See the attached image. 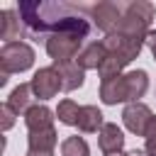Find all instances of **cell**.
Segmentation results:
<instances>
[{"label":"cell","mask_w":156,"mask_h":156,"mask_svg":"<svg viewBox=\"0 0 156 156\" xmlns=\"http://www.w3.org/2000/svg\"><path fill=\"white\" fill-rule=\"evenodd\" d=\"M122 15H124V2H110V0H105V2H98V5L90 7L93 22H95V27L100 32H105V37L115 34L119 29Z\"/></svg>","instance_id":"obj_5"},{"label":"cell","mask_w":156,"mask_h":156,"mask_svg":"<svg viewBox=\"0 0 156 156\" xmlns=\"http://www.w3.org/2000/svg\"><path fill=\"white\" fill-rule=\"evenodd\" d=\"M0 22H2V24H0V39H2L5 44L22 41L27 27H24V22H22V17H20L17 10H2V12H0Z\"/></svg>","instance_id":"obj_10"},{"label":"cell","mask_w":156,"mask_h":156,"mask_svg":"<svg viewBox=\"0 0 156 156\" xmlns=\"http://www.w3.org/2000/svg\"><path fill=\"white\" fill-rule=\"evenodd\" d=\"M100 100L105 105H119L127 102L129 105V88H127V76H115L107 80H100Z\"/></svg>","instance_id":"obj_9"},{"label":"cell","mask_w":156,"mask_h":156,"mask_svg":"<svg viewBox=\"0 0 156 156\" xmlns=\"http://www.w3.org/2000/svg\"><path fill=\"white\" fill-rule=\"evenodd\" d=\"M29 34H56V32H80L90 34V22L83 10L71 2H20L17 7Z\"/></svg>","instance_id":"obj_1"},{"label":"cell","mask_w":156,"mask_h":156,"mask_svg":"<svg viewBox=\"0 0 156 156\" xmlns=\"http://www.w3.org/2000/svg\"><path fill=\"white\" fill-rule=\"evenodd\" d=\"M34 49L27 41H12V44H2L0 49V68L5 76L10 73H22L27 68L34 66Z\"/></svg>","instance_id":"obj_4"},{"label":"cell","mask_w":156,"mask_h":156,"mask_svg":"<svg viewBox=\"0 0 156 156\" xmlns=\"http://www.w3.org/2000/svg\"><path fill=\"white\" fill-rule=\"evenodd\" d=\"M127 63L122 61V58H117L115 54H107V58L102 61V66L98 68V73H100V78L102 80H107V78H115V76H122V68H124Z\"/></svg>","instance_id":"obj_20"},{"label":"cell","mask_w":156,"mask_h":156,"mask_svg":"<svg viewBox=\"0 0 156 156\" xmlns=\"http://www.w3.org/2000/svg\"><path fill=\"white\" fill-rule=\"evenodd\" d=\"M15 117H17V112H15L7 102H2V105H0V127H2L5 132H7V129H12Z\"/></svg>","instance_id":"obj_21"},{"label":"cell","mask_w":156,"mask_h":156,"mask_svg":"<svg viewBox=\"0 0 156 156\" xmlns=\"http://www.w3.org/2000/svg\"><path fill=\"white\" fill-rule=\"evenodd\" d=\"M27 156H54V151H39V149H27Z\"/></svg>","instance_id":"obj_24"},{"label":"cell","mask_w":156,"mask_h":156,"mask_svg":"<svg viewBox=\"0 0 156 156\" xmlns=\"http://www.w3.org/2000/svg\"><path fill=\"white\" fill-rule=\"evenodd\" d=\"M107 156H129V154H124V151H119V154H107Z\"/></svg>","instance_id":"obj_27"},{"label":"cell","mask_w":156,"mask_h":156,"mask_svg":"<svg viewBox=\"0 0 156 156\" xmlns=\"http://www.w3.org/2000/svg\"><path fill=\"white\" fill-rule=\"evenodd\" d=\"M151 117H154V112H151L149 105H144V102H129V105L122 110V122H124V127H127L132 134H136V136H144V134H146V127H149Z\"/></svg>","instance_id":"obj_8"},{"label":"cell","mask_w":156,"mask_h":156,"mask_svg":"<svg viewBox=\"0 0 156 156\" xmlns=\"http://www.w3.org/2000/svg\"><path fill=\"white\" fill-rule=\"evenodd\" d=\"M56 117H58V122H61V124L78 127V117H80V107H78V102H76V100H71V98L61 100V102H58V107H56Z\"/></svg>","instance_id":"obj_18"},{"label":"cell","mask_w":156,"mask_h":156,"mask_svg":"<svg viewBox=\"0 0 156 156\" xmlns=\"http://www.w3.org/2000/svg\"><path fill=\"white\" fill-rule=\"evenodd\" d=\"M56 112H51L46 105H34L27 115H24V124H27V129L29 132H44V129H51L54 127V117Z\"/></svg>","instance_id":"obj_14"},{"label":"cell","mask_w":156,"mask_h":156,"mask_svg":"<svg viewBox=\"0 0 156 156\" xmlns=\"http://www.w3.org/2000/svg\"><path fill=\"white\" fill-rule=\"evenodd\" d=\"M144 151H146L149 156H156V139H151V141H146V146H144Z\"/></svg>","instance_id":"obj_25"},{"label":"cell","mask_w":156,"mask_h":156,"mask_svg":"<svg viewBox=\"0 0 156 156\" xmlns=\"http://www.w3.org/2000/svg\"><path fill=\"white\" fill-rule=\"evenodd\" d=\"M32 90H34V95H37V100H41V102H46V100H51V98H56L58 95V90H63V80H61V73H58V68L51 63V66H44V68H39L34 76H32Z\"/></svg>","instance_id":"obj_6"},{"label":"cell","mask_w":156,"mask_h":156,"mask_svg":"<svg viewBox=\"0 0 156 156\" xmlns=\"http://www.w3.org/2000/svg\"><path fill=\"white\" fill-rule=\"evenodd\" d=\"M129 156H149L144 149H134V151H129Z\"/></svg>","instance_id":"obj_26"},{"label":"cell","mask_w":156,"mask_h":156,"mask_svg":"<svg viewBox=\"0 0 156 156\" xmlns=\"http://www.w3.org/2000/svg\"><path fill=\"white\" fill-rule=\"evenodd\" d=\"M98 146L105 156L107 154H119L122 146H124V132L115 122H105V127L98 132Z\"/></svg>","instance_id":"obj_11"},{"label":"cell","mask_w":156,"mask_h":156,"mask_svg":"<svg viewBox=\"0 0 156 156\" xmlns=\"http://www.w3.org/2000/svg\"><path fill=\"white\" fill-rule=\"evenodd\" d=\"M154 5L146 0H134V2H124V15H122V24L115 34H127L134 39H144L151 32V22H154Z\"/></svg>","instance_id":"obj_2"},{"label":"cell","mask_w":156,"mask_h":156,"mask_svg":"<svg viewBox=\"0 0 156 156\" xmlns=\"http://www.w3.org/2000/svg\"><path fill=\"white\" fill-rule=\"evenodd\" d=\"M144 139H146V141L156 139V115L151 117V122H149V127H146V134H144Z\"/></svg>","instance_id":"obj_22"},{"label":"cell","mask_w":156,"mask_h":156,"mask_svg":"<svg viewBox=\"0 0 156 156\" xmlns=\"http://www.w3.org/2000/svg\"><path fill=\"white\" fill-rule=\"evenodd\" d=\"M58 144L56 129H44V132H29L27 136V149H39V151H54Z\"/></svg>","instance_id":"obj_17"},{"label":"cell","mask_w":156,"mask_h":156,"mask_svg":"<svg viewBox=\"0 0 156 156\" xmlns=\"http://www.w3.org/2000/svg\"><path fill=\"white\" fill-rule=\"evenodd\" d=\"M102 44H105V49H107V54H115L117 58H122L127 66L141 54V49H144V39H134V37H127V34H107L105 39H102Z\"/></svg>","instance_id":"obj_7"},{"label":"cell","mask_w":156,"mask_h":156,"mask_svg":"<svg viewBox=\"0 0 156 156\" xmlns=\"http://www.w3.org/2000/svg\"><path fill=\"white\" fill-rule=\"evenodd\" d=\"M61 156H90V146L83 136H66L61 141Z\"/></svg>","instance_id":"obj_19"},{"label":"cell","mask_w":156,"mask_h":156,"mask_svg":"<svg viewBox=\"0 0 156 156\" xmlns=\"http://www.w3.org/2000/svg\"><path fill=\"white\" fill-rule=\"evenodd\" d=\"M58 73H61V80H63V90H78L83 83H85V71L78 66V61H71V63H61L56 66Z\"/></svg>","instance_id":"obj_16"},{"label":"cell","mask_w":156,"mask_h":156,"mask_svg":"<svg viewBox=\"0 0 156 156\" xmlns=\"http://www.w3.org/2000/svg\"><path fill=\"white\" fill-rule=\"evenodd\" d=\"M102 127H105V122H102L100 107H95V105H83V107H80V117H78V129H80L83 134H93V132H100Z\"/></svg>","instance_id":"obj_15"},{"label":"cell","mask_w":156,"mask_h":156,"mask_svg":"<svg viewBox=\"0 0 156 156\" xmlns=\"http://www.w3.org/2000/svg\"><path fill=\"white\" fill-rule=\"evenodd\" d=\"M105 58H107V49H105V44H102V39H100V41H90V44H85L76 61H78V66H80L83 71H90V68L98 71V68L102 66Z\"/></svg>","instance_id":"obj_12"},{"label":"cell","mask_w":156,"mask_h":156,"mask_svg":"<svg viewBox=\"0 0 156 156\" xmlns=\"http://www.w3.org/2000/svg\"><path fill=\"white\" fill-rule=\"evenodd\" d=\"M83 39H85V34H80V32H56V34L46 37V54L54 61V66L76 61L78 54L83 51Z\"/></svg>","instance_id":"obj_3"},{"label":"cell","mask_w":156,"mask_h":156,"mask_svg":"<svg viewBox=\"0 0 156 156\" xmlns=\"http://www.w3.org/2000/svg\"><path fill=\"white\" fill-rule=\"evenodd\" d=\"M7 105H10L17 115H27V112L37 105V95H34V90H32V83H20V85L10 93Z\"/></svg>","instance_id":"obj_13"},{"label":"cell","mask_w":156,"mask_h":156,"mask_svg":"<svg viewBox=\"0 0 156 156\" xmlns=\"http://www.w3.org/2000/svg\"><path fill=\"white\" fill-rule=\"evenodd\" d=\"M146 46L151 49V54H154V58H156V32H154V29H151L149 37H146Z\"/></svg>","instance_id":"obj_23"}]
</instances>
